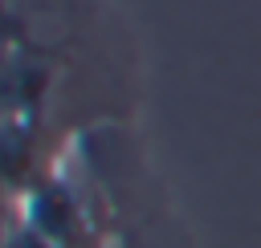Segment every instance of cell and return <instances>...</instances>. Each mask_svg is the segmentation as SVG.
Here are the masks:
<instances>
[{
	"mask_svg": "<svg viewBox=\"0 0 261 248\" xmlns=\"http://www.w3.org/2000/svg\"><path fill=\"white\" fill-rule=\"evenodd\" d=\"M0 248H8V244H4V236H0Z\"/></svg>",
	"mask_w": 261,
	"mask_h": 248,
	"instance_id": "1",
	"label": "cell"
}]
</instances>
